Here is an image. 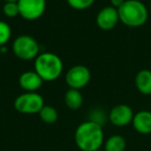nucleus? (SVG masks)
<instances>
[{
  "label": "nucleus",
  "instance_id": "obj_1",
  "mask_svg": "<svg viewBox=\"0 0 151 151\" xmlns=\"http://www.w3.org/2000/svg\"><path fill=\"white\" fill-rule=\"evenodd\" d=\"M75 142L82 151H95L104 144L103 126L88 120L77 127L75 132Z\"/></svg>",
  "mask_w": 151,
  "mask_h": 151
},
{
  "label": "nucleus",
  "instance_id": "obj_2",
  "mask_svg": "<svg viewBox=\"0 0 151 151\" xmlns=\"http://www.w3.org/2000/svg\"><path fill=\"white\" fill-rule=\"evenodd\" d=\"M119 20L127 27L137 28L143 26L149 17V9L140 0H125L118 9Z\"/></svg>",
  "mask_w": 151,
  "mask_h": 151
},
{
  "label": "nucleus",
  "instance_id": "obj_3",
  "mask_svg": "<svg viewBox=\"0 0 151 151\" xmlns=\"http://www.w3.org/2000/svg\"><path fill=\"white\" fill-rule=\"evenodd\" d=\"M34 70L42 79V81L52 82L62 75L63 62L55 53H40L34 59Z\"/></svg>",
  "mask_w": 151,
  "mask_h": 151
},
{
  "label": "nucleus",
  "instance_id": "obj_4",
  "mask_svg": "<svg viewBox=\"0 0 151 151\" xmlns=\"http://www.w3.org/2000/svg\"><path fill=\"white\" fill-rule=\"evenodd\" d=\"M13 52L21 60H33L40 55V45L30 35H20L13 42Z\"/></svg>",
  "mask_w": 151,
  "mask_h": 151
},
{
  "label": "nucleus",
  "instance_id": "obj_5",
  "mask_svg": "<svg viewBox=\"0 0 151 151\" xmlns=\"http://www.w3.org/2000/svg\"><path fill=\"white\" fill-rule=\"evenodd\" d=\"M45 106L42 96L37 92H24L15 99L14 107L22 114H38Z\"/></svg>",
  "mask_w": 151,
  "mask_h": 151
},
{
  "label": "nucleus",
  "instance_id": "obj_6",
  "mask_svg": "<svg viewBox=\"0 0 151 151\" xmlns=\"http://www.w3.org/2000/svg\"><path fill=\"white\" fill-rule=\"evenodd\" d=\"M91 80V71L87 66L82 64L73 65L65 75V82L69 88L81 90L86 87Z\"/></svg>",
  "mask_w": 151,
  "mask_h": 151
},
{
  "label": "nucleus",
  "instance_id": "obj_7",
  "mask_svg": "<svg viewBox=\"0 0 151 151\" xmlns=\"http://www.w3.org/2000/svg\"><path fill=\"white\" fill-rule=\"evenodd\" d=\"M20 16L27 21L40 19L46 12V0H19L18 1Z\"/></svg>",
  "mask_w": 151,
  "mask_h": 151
},
{
  "label": "nucleus",
  "instance_id": "obj_8",
  "mask_svg": "<svg viewBox=\"0 0 151 151\" xmlns=\"http://www.w3.org/2000/svg\"><path fill=\"white\" fill-rule=\"evenodd\" d=\"M134 115V111L129 106L125 104H120L112 108L108 118L113 125L123 127L132 123Z\"/></svg>",
  "mask_w": 151,
  "mask_h": 151
},
{
  "label": "nucleus",
  "instance_id": "obj_9",
  "mask_svg": "<svg viewBox=\"0 0 151 151\" xmlns=\"http://www.w3.org/2000/svg\"><path fill=\"white\" fill-rule=\"evenodd\" d=\"M119 21L118 9L111 5L101 9L96 15V25L101 30H106V31L115 28Z\"/></svg>",
  "mask_w": 151,
  "mask_h": 151
},
{
  "label": "nucleus",
  "instance_id": "obj_10",
  "mask_svg": "<svg viewBox=\"0 0 151 151\" xmlns=\"http://www.w3.org/2000/svg\"><path fill=\"white\" fill-rule=\"evenodd\" d=\"M42 79L35 70H27L21 73L19 78V85L25 92H36L42 87Z\"/></svg>",
  "mask_w": 151,
  "mask_h": 151
},
{
  "label": "nucleus",
  "instance_id": "obj_11",
  "mask_svg": "<svg viewBox=\"0 0 151 151\" xmlns=\"http://www.w3.org/2000/svg\"><path fill=\"white\" fill-rule=\"evenodd\" d=\"M132 126L141 134H151V112L143 110L136 113L132 118Z\"/></svg>",
  "mask_w": 151,
  "mask_h": 151
},
{
  "label": "nucleus",
  "instance_id": "obj_12",
  "mask_svg": "<svg viewBox=\"0 0 151 151\" xmlns=\"http://www.w3.org/2000/svg\"><path fill=\"white\" fill-rule=\"evenodd\" d=\"M134 84L140 93L144 95L151 94V70L142 69L137 73Z\"/></svg>",
  "mask_w": 151,
  "mask_h": 151
},
{
  "label": "nucleus",
  "instance_id": "obj_13",
  "mask_svg": "<svg viewBox=\"0 0 151 151\" xmlns=\"http://www.w3.org/2000/svg\"><path fill=\"white\" fill-rule=\"evenodd\" d=\"M64 103L70 110H78L83 105V95L78 89L69 88L64 94Z\"/></svg>",
  "mask_w": 151,
  "mask_h": 151
},
{
  "label": "nucleus",
  "instance_id": "obj_14",
  "mask_svg": "<svg viewBox=\"0 0 151 151\" xmlns=\"http://www.w3.org/2000/svg\"><path fill=\"white\" fill-rule=\"evenodd\" d=\"M105 151H124L126 148V141L120 134H113L105 142Z\"/></svg>",
  "mask_w": 151,
  "mask_h": 151
},
{
  "label": "nucleus",
  "instance_id": "obj_15",
  "mask_svg": "<svg viewBox=\"0 0 151 151\" xmlns=\"http://www.w3.org/2000/svg\"><path fill=\"white\" fill-rule=\"evenodd\" d=\"M40 119L47 124H53L57 121L58 119V112L52 106H47L45 105L42 109L38 113Z\"/></svg>",
  "mask_w": 151,
  "mask_h": 151
},
{
  "label": "nucleus",
  "instance_id": "obj_16",
  "mask_svg": "<svg viewBox=\"0 0 151 151\" xmlns=\"http://www.w3.org/2000/svg\"><path fill=\"white\" fill-rule=\"evenodd\" d=\"M12 37V28L6 22L0 20V47L9 42Z\"/></svg>",
  "mask_w": 151,
  "mask_h": 151
},
{
  "label": "nucleus",
  "instance_id": "obj_17",
  "mask_svg": "<svg viewBox=\"0 0 151 151\" xmlns=\"http://www.w3.org/2000/svg\"><path fill=\"white\" fill-rule=\"evenodd\" d=\"M3 15L5 17L13 19L18 16H20L19 6H18V2H5L2 7Z\"/></svg>",
  "mask_w": 151,
  "mask_h": 151
},
{
  "label": "nucleus",
  "instance_id": "obj_18",
  "mask_svg": "<svg viewBox=\"0 0 151 151\" xmlns=\"http://www.w3.org/2000/svg\"><path fill=\"white\" fill-rule=\"evenodd\" d=\"M68 5L77 11H85L91 7L95 0H66Z\"/></svg>",
  "mask_w": 151,
  "mask_h": 151
},
{
  "label": "nucleus",
  "instance_id": "obj_19",
  "mask_svg": "<svg viewBox=\"0 0 151 151\" xmlns=\"http://www.w3.org/2000/svg\"><path fill=\"white\" fill-rule=\"evenodd\" d=\"M89 120L95 122V123L101 124V125L103 126L104 122H105V120H106V115L101 110H95V111L92 112V116H91V118Z\"/></svg>",
  "mask_w": 151,
  "mask_h": 151
},
{
  "label": "nucleus",
  "instance_id": "obj_20",
  "mask_svg": "<svg viewBox=\"0 0 151 151\" xmlns=\"http://www.w3.org/2000/svg\"><path fill=\"white\" fill-rule=\"evenodd\" d=\"M110 2H111V6L118 9L124 2H125V0H110Z\"/></svg>",
  "mask_w": 151,
  "mask_h": 151
},
{
  "label": "nucleus",
  "instance_id": "obj_21",
  "mask_svg": "<svg viewBox=\"0 0 151 151\" xmlns=\"http://www.w3.org/2000/svg\"><path fill=\"white\" fill-rule=\"evenodd\" d=\"M4 2H18L19 0H3Z\"/></svg>",
  "mask_w": 151,
  "mask_h": 151
},
{
  "label": "nucleus",
  "instance_id": "obj_22",
  "mask_svg": "<svg viewBox=\"0 0 151 151\" xmlns=\"http://www.w3.org/2000/svg\"><path fill=\"white\" fill-rule=\"evenodd\" d=\"M149 13H150L151 14V0H150V4H149Z\"/></svg>",
  "mask_w": 151,
  "mask_h": 151
},
{
  "label": "nucleus",
  "instance_id": "obj_23",
  "mask_svg": "<svg viewBox=\"0 0 151 151\" xmlns=\"http://www.w3.org/2000/svg\"><path fill=\"white\" fill-rule=\"evenodd\" d=\"M95 151H105V150H101V149H99V150H95Z\"/></svg>",
  "mask_w": 151,
  "mask_h": 151
}]
</instances>
